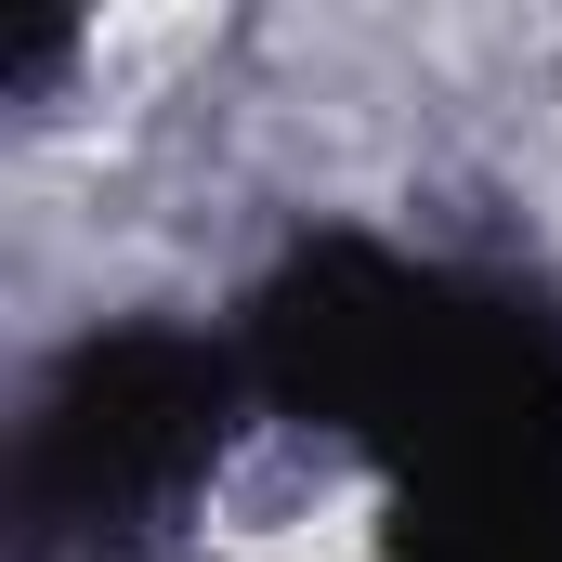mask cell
<instances>
[{"label":"cell","instance_id":"6da1fadb","mask_svg":"<svg viewBox=\"0 0 562 562\" xmlns=\"http://www.w3.org/2000/svg\"><path fill=\"white\" fill-rule=\"evenodd\" d=\"M196 562H380V484L327 431H262L210 471Z\"/></svg>","mask_w":562,"mask_h":562}]
</instances>
